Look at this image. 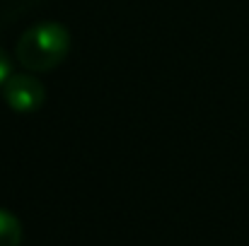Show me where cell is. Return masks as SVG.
<instances>
[{"instance_id": "4", "label": "cell", "mask_w": 249, "mask_h": 246, "mask_svg": "<svg viewBox=\"0 0 249 246\" xmlns=\"http://www.w3.org/2000/svg\"><path fill=\"white\" fill-rule=\"evenodd\" d=\"M7 80H10V61H7L5 51L0 49V84H5Z\"/></svg>"}, {"instance_id": "3", "label": "cell", "mask_w": 249, "mask_h": 246, "mask_svg": "<svg viewBox=\"0 0 249 246\" xmlns=\"http://www.w3.org/2000/svg\"><path fill=\"white\" fill-rule=\"evenodd\" d=\"M22 225L19 220L10 213L0 208V246H19L22 244Z\"/></svg>"}, {"instance_id": "1", "label": "cell", "mask_w": 249, "mask_h": 246, "mask_svg": "<svg viewBox=\"0 0 249 246\" xmlns=\"http://www.w3.org/2000/svg\"><path fill=\"white\" fill-rule=\"evenodd\" d=\"M71 34L58 22H41L29 27L17 41V58L32 73L53 70L68 53Z\"/></svg>"}, {"instance_id": "2", "label": "cell", "mask_w": 249, "mask_h": 246, "mask_svg": "<svg viewBox=\"0 0 249 246\" xmlns=\"http://www.w3.org/2000/svg\"><path fill=\"white\" fill-rule=\"evenodd\" d=\"M2 94L7 106L17 114H34L46 99L44 84L34 75H10V80L2 84Z\"/></svg>"}]
</instances>
